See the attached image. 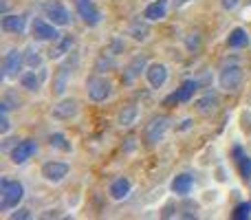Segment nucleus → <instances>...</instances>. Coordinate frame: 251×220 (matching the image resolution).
Masks as SVG:
<instances>
[{
  "label": "nucleus",
  "instance_id": "4",
  "mask_svg": "<svg viewBox=\"0 0 251 220\" xmlns=\"http://www.w3.org/2000/svg\"><path fill=\"white\" fill-rule=\"evenodd\" d=\"M55 26L57 24H53L51 20L35 18V20L31 22V35H33V40H38V42H55V40L60 38Z\"/></svg>",
  "mask_w": 251,
  "mask_h": 220
},
{
  "label": "nucleus",
  "instance_id": "17",
  "mask_svg": "<svg viewBox=\"0 0 251 220\" xmlns=\"http://www.w3.org/2000/svg\"><path fill=\"white\" fill-rule=\"evenodd\" d=\"M69 77H71V71L69 66H62V69H57L55 77H53V95H62V93L66 91V86H69Z\"/></svg>",
  "mask_w": 251,
  "mask_h": 220
},
{
  "label": "nucleus",
  "instance_id": "6",
  "mask_svg": "<svg viewBox=\"0 0 251 220\" xmlns=\"http://www.w3.org/2000/svg\"><path fill=\"white\" fill-rule=\"evenodd\" d=\"M42 11H44V16L57 26H66L71 22L69 9H66L60 0H47V2L42 4Z\"/></svg>",
  "mask_w": 251,
  "mask_h": 220
},
{
  "label": "nucleus",
  "instance_id": "8",
  "mask_svg": "<svg viewBox=\"0 0 251 220\" xmlns=\"http://www.w3.org/2000/svg\"><path fill=\"white\" fill-rule=\"evenodd\" d=\"M170 125V119L168 117H154V119L150 121V123L146 125V143H150V146H154V143H159L161 139H163L165 130H168Z\"/></svg>",
  "mask_w": 251,
  "mask_h": 220
},
{
  "label": "nucleus",
  "instance_id": "15",
  "mask_svg": "<svg viewBox=\"0 0 251 220\" xmlns=\"http://www.w3.org/2000/svg\"><path fill=\"white\" fill-rule=\"evenodd\" d=\"M165 11H168V0H154L152 4H148L146 11H143V18L150 22L154 20H161V18H165Z\"/></svg>",
  "mask_w": 251,
  "mask_h": 220
},
{
  "label": "nucleus",
  "instance_id": "31",
  "mask_svg": "<svg viewBox=\"0 0 251 220\" xmlns=\"http://www.w3.org/2000/svg\"><path fill=\"white\" fill-rule=\"evenodd\" d=\"M240 0H223V9H227V11H231V9L238 7Z\"/></svg>",
  "mask_w": 251,
  "mask_h": 220
},
{
  "label": "nucleus",
  "instance_id": "1",
  "mask_svg": "<svg viewBox=\"0 0 251 220\" xmlns=\"http://www.w3.org/2000/svg\"><path fill=\"white\" fill-rule=\"evenodd\" d=\"M22 198H25V187H22V183L11 181V178H2V181H0V209H2V212L16 207Z\"/></svg>",
  "mask_w": 251,
  "mask_h": 220
},
{
  "label": "nucleus",
  "instance_id": "10",
  "mask_svg": "<svg viewBox=\"0 0 251 220\" xmlns=\"http://www.w3.org/2000/svg\"><path fill=\"white\" fill-rule=\"evenodd\" d=\"M66 174H69V165L60 163V161H49L42 165V176L51 183H60Z\"/></svg>",
  "mask_w": 251,
  "mask_h": 220
},
{
  "label": "nucleus",
  "instance_id": "21",
  "mask_svg": "<svg viewBox=\"0 0 251 220\" xmlns=\"http://www.w3.org/2000/svg\"><path fill=\"white\" fill-rule=\"evenodd\" d=\"M249 44V33L245 29H234L229 33V38H227V47H231V49H240V47H247Z\"/></svg>",
  "mask_w": 251,
  "mask_h": 220
},
{
  "label": "nucleus",
  "instance_id": "13",
  "mask_svg": "<svg viewBox=\"0 0 251 220\" xmlns=\"http://www.w3.org/2000/svg\"><path fill=\"white\" fill-rule=\"evenodd\" d=\"M77 115V101L75 99H64L57 106H53V117L55 119H71Z\"/></svg>",
  "mask_w": 251,
  "mask_h": 220
},
{
  "label": "nucleus",
  "instance_id": "33",
  "mask_svg": "<svg viewBox=\"0 0 251 220\" xmlns=\"http://www.w3.org/2000/svg\"><path fill=\"white\" fill-rule=\"evenodd\" d=\"M185 2H187V0H178V2H176V4H185Z\"/></svg>",
  "mask_w": 251,
  "mask_h": 220
},
{
  "label": "nucleus",
  "instance_id": "14",
  "mask_svg": "<svg viewBox=\"0 0 251 220\" xmlns=\"http://www.w3.org/2000/svg\"><path fill=\"white\" fill-rule=\"evenodd\" d=\"M196 88H199V84H196L194 79H187V82L181 84V88H178L174 95H170L168 99H165V104H170V101H187L192 95H194Z\"/></svg>",
  "mask_w": 251,
  "mask_h": 220
},
{
  "label": "nucleus",
  "instance_id": "12",
  "mask_svg": "<svg viewBox=\"0 0 251 220\" xmlns=\"http://www.w3.org/2000/svg\"><path fill=\"white\" fill-rule=\"evenodd\" d=\"M130 190H132V183H130L126 176H119V178H115V181L110 183L108 194H110V198L113 200H124L126 196L130 194Z\"/></svg>",
  "mask_w": 251,
  "mask_h": 220
},
{
  "label": "nucleus",
  "instance_id": "27",
  "mask_svg": "<svg viewBox=\"0 0 251 220\" xmlns=\"http://www.w3.org/2000/svg\"><path fill=\"white\" fill-rule=\"evenodd\" d=\"M20 82H22V86H25L26 91H38V88H40V79L35 77L33 71H29V73H22L20 75Z\"/></svg>",
  "mask_w": 251,
  "mask_h": 220
},
{
  "label": "nucleus",
  "instance_id": "30",
  "mask_svg": "<svg viewBox=\"0 0 251 220\" xmlns=\"http://www.w3.org/2000/svg\"><path fill=\"white\" fill-rule=\"evenodd\" d=\"M9 128H11V123H9V119H7V112L2 110V115H0V132L7 134Z\"/></svg>",
  "mask_w": 251,
  "mask_h": 220
},
{
  "label": "nucleus",
  "instance_id": "25",
  "mask_svg": "<svg viewBox=\"0 0 251 220\" xmlns=\"http://www.w3.org/2000/svg\"><path fill=\"white\" fill-rule=\"evenodd\" d=\"M236 154H238V165H240V176L245 178V181H251V156L243 154L240 150H236Z\"/></svg>",
  "mask_w": 251,
  "mask_h": 220
},
{
  "label": "nucleus",
  "instance_id": "29",
  "mask_svg": "<svg viewBox=\"0 0 251 220\" xmlns=\"http://www.w3.org/2000/svg\"><path fill=\"white\" fill-rule=\"evenodd\" d=\"M251 216V203H240L234 212V218L236 220H247Z\"/></svg>",
  "mask_w": 251,
  "mask_h": 220
},
{
  "label": "nucleus",
  "instance_id": "22",
  "mask_svg": "<svg viewBox=\"0 0 251 220\" xmlns=\"http://www.w3.org/2000/svg\"><path fill=\"white\" fill-rule=\"evenodd\" d=\"M216 106H218V97L216 95H205L203 99H199L196 101V110L201 112V115H212L214 110H216Z\"/></svg>",
  "mask_w": 251,
  "mask_h": 220
},
{
  "label": "nucleus",
  "instance_id": "2",
  "mask_svg": "<svg viewBox=\"0 0 251 220\" xmlns=\"http://www.w3.org/2000/svg\"><path fill=\"white\" fill-rule=\"evenodd\" d=\"M113 93V84L110 79L101 77V75H95V77L86 79V95L91 97L93 101H106Z\"/></svg>",
  "mask_w": 251,
  "mask_h": 220
},
{
  "label": "nucleus",
  "instance_id": "26",
  "mask_svg": "<svg viewBox=\"0 0 251 220\" xmlns=\"http://www.w3.org/2000/svg\"><path fill=\"white\" fill-rule=\"evenodd\" d=\"M130 33H132V38H134V40L143 42V40H148V33H150V29H148L146 22L137 20V22H132V26H130Z\"/></svg>",
  "mask_w": 251,
  "mask_h": 220
},
{
  "label": "nucleus",
  "instance_id": "7",
  "mask_svg": "<svg viewBox=\"0 0 251 220\" xmlns=\"http://www.w3.org/2000/svg\"><path fill=\"white\" fill-rule=\"evenodd\" d=\"M73 2H75V9H77L79 18H82L88 26H97L101 22V13H100V9L95 7L93 0H73Z\"/></svg>",
  "mask_w": 251,
  "mask_h": 220
},
{
  "label": "nucleus",
  "instance_id": "18",
  "mask_svg": "<svg viewBox=\"0 0 251 220\" xmlns=\"http://www.w3.org/2000/svg\"><path fill=\"white\" fill-rule=\"evenodd\" d=\"M192 185H194V178H192L190 174H178V176L172 181V185H170V187H172L174 194L185 196V194H190Z\"/></svg>",
  "mask_w": 251,
  "mask_h": 220
},
{
  "label": "nucleus",
  "instance_id": "3",
  "mask_svg": "<svg viewBox=\"0 0 251 220\" xmlns=\"http://www.w3.org/2000/svg\"><path fill=\"white\" fill-rule=\"evenodd\" d=\"M22 64H25V53L20 49H11V51L4 53L2 57V79H11L18 77L22 71Z\"/></svg>",
  "mask_w": 251,
  "mask_h": 220
},
{
  "label": "nucleus",
  "instance_id": "5",
  "mask_svg": "<svg viewBox=\"0 0 251 220\" xmlns=\"http://www.w3.org/2000/svg\"><path fill=\"white\" fill-rule=\"evenodd\" d=\"M218 84H221V88L227 93L238 91L240 84H243V69H240L238 64L225 66V69L221 71V75H218Z\"/></svg>",
  "mask_w": 251,
  "mask_h": 220
},
{
  "label": "nucleus",
  "instance_id": "28",
  "mask_svg": "<svg viewBox=\"0 0 251 220\" xmlns=\"http://www.w3.org/2000/svg\"><path fill=\"white\" fill-rule=\"evenodd\" d=\"M49 143H51V147H60V150H71V143H66L64 134H51V139H49Z\"/></svg>",
  "mask_w": 251,
  "mask_h": 220
},
{
  "label": "nucleus",
  "instance_id": "23",
  "mask_svg": "<svg viewBox=\"0 0 251 220\" xmlns=\"http://www.w3.org/2000/svg\"><path fill=\"white\" fill-rule=\"evenodd\" d=\"M71 47H73V38H71V35H64V38H57V44L53 47L51 57H53V60H55V57H62L66 51H71Z\"/></svg>",
  "mask_w": 251,
  "mask_h": 220
},
{
  "label": "nucleus",
  "instance_id": "11",
  "mask_svg": "<svg viewBox=\"0 0 251 220\" xmlns=\"http://www.w3.org/2000/svg\"><path fill=\"white\" fill-rule=\"evenodd\" d=\"M146 77H148V82H150L152 88H161L165 82H168V66H165V64H159V62H154V64L148 66Z\"/></svg>",
  "mask_w": 251,
  "mask_h": 220
},
{
  "label": "nucleus",
  "instance_id": "16",
  "mask_svg": "<svg viewBox=\"0 0 251 220\" xmlns=\"http://www.w3.org/2000/svg\"><path fill=\"white\" fill-rule=\"evenodd\" d=\"M2 31L7 33H22L26 24V18L25 16H2Z\"/></svg>",
  "mask_w": 251,
  "mask_h": 220
},
{
  "label": "nucleus",
  "instance_id": "20",
  "mask_svg": "<svg viewBox=\"0 0 251 220\" xmlns=\"http://www.w3.org/2000/svg\"><path fill=\"white\" fill-rule=\"evenodd\" d=\"M134 119H137V106H134V104L124 106V108L117 112V123L122 125V128H128V125H132Z\"/></svg>",
  "mask_w": 251,
  "mask_h": 220
},
{
  "label": "nucleus",
  "instance_id": "32",
  "mask_svg": "<svg viewBox=\"0 0 251 220\" xmlns=\"http://www.w3.org/2000/svg\"><path fill=\"white\" fill-rule=\"evenodd\" d=\"M11 220H18V218H29V209H18L16 214H11V216H9Z\"/></svg>",
  "mask_w": 251,
  "mask_h": 220
},
{
  "label": "nucleus",
  "instance_id": "9",
  "mask_svg": "<svg viewBox=\"0 0 251 220\" xmlns=\"http://www.w3.org/2000/svg\"><path fill=\"white\" fill-rule=\"evenodd\" d=\"M35 152H38V143L31 141V139H26V141L16 143V147L11 150V161L16 165H22V163H26Z\"/></svg>",
  "mask_w": 251,
  "mask_h": 220
},
{
  "label": "nucleus",
  "instance_id": "24",
  "mask_svg": "<svg viewBox=\"0 0 251 220\" xmlns=\"http://www.w3.org/2000/svg\"><path fill=\"white\" fill-rule=\"evenodd\" d=\"M25 64L29 66V69H35V66L42 64V57H40V51L33 47V44H29V47L25 49Z\"/></svg>",
  "mask_w": 251,
  "mask_h": 220
},
{
  "label": "nucleus",
  "instance_id": "19",
  "mask_svg": "<svg viewBox=\"0 0 251 220\" xmlns=\"http://www.w3.org/2000/svg\"><path fill=\"white\" fill-rule=\"evenodd\" d=\"M146 69V57L143 55H137L132 62H130V66L126 69V73H124V82H132L134 77H139L141 75V71Z\"/></svg>",
  "mask_w": 251,
  "mask_h": 220
}]
</instances>
